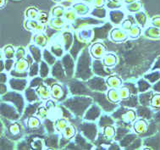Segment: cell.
Masks as SVG:
<instances>
[{
  "mask_svg": "<svg viewBox=\"0 0 160 150\" xmlns=\"http://www.w3.org/2000/svg\"><path fill=\"white\" fill-rule=\"evenodd\" d=\"M90 53L93 58L100 59L103 58L106 54V48L102 43H95L91 47Z\"/></svg>",
  "mask_w": 160,
  "mask_h": 150,
  "instance_id": "1",
  "label": "cell"
},
{
  "mask_svg": "<svg viewBox=\"0 0 160 150\" xmlns=\"http://www.w3.org/2000/svg\"><path fill=\"white\" fill-rule=\"evenodd\" d=\"M110 39L114 43H122L129 38L128 33L125 32V30L119 28H114L110 32Z\"/></svg>",
  "mask_w": 160,
  "mask_h": 150,
  "instance_id": "2",
  "label": "cell"
},
{
  "mask_svg": "<svg viewBox=\"0 0 160 150\" xmlns=\"http://www.w3.org/2000/svg\"><path fill=\"white\" fill-rule=\"evenodd\" d=\"M72 7L79 16H85L88 15L91 11V7L86 2H76L73 3Z\"/></svg>",
  "mask_w": 160,
  "mask_h": 150,
  "instance_id": "3",
  "label": "cell"
},
{
  "mask_svg": "<svg viewBox=\"0 0 160 150\" xmlns=\"http://www.w3.org/2000/svg\"><path fill=\"white\" fill-rule=\"evenodd\" d=\"M24 26L27 31H34V32H43L45 26L43 24H41L38 20H27L25 21Z\"/></svg>",
  "mask_w": 160,
  "mask_h": 150,
  "instance_id": "4",
  "label": "cell"
},
{
  "mask_svg": "<svg viewBox=\"0 0 160 150\" xmlns=\"http://www.w3.org/2000/svg\"><path fill=\"white\" fill-rule=\"evenodd\" d=\"M30 63L31 61L26 59H21L19 60H16L14 65V70L12 72L15 73H26L30 69Z\"/></svg>",
  "mask_w": 160,
  "mask_h": 150,
  "instance_id": "5",
  "label": "cell"
},
{
  "mask_svg": "<svg viewBox=\"0 0 160 150\" xmlns=\"http://www.w3.org/2000/svg\"><path fill=\"white\" fill-rule=\"evenodd\" d=\"M133 129L137 134H140V135L144 134L147 132V131L148 129V123L144 119L137 120V121H135L134 125H133Z\"/></svg>",
  "mask_w": 160,
  "mask_h": 150,
  "instance_id": "6",
  "label": "cell"
},
{
  "mask_svg": "<svg viewBox=\"0 0 160 150\" xmlns=\"http://www.w3.org/2000/svg\"><path fill=\"white\" fill-rule=\"evenodd\" d=\"M32 40H33L34 44H36V45L39 47V48H42V49H43V48L47 47L48 43L46 35L43 34L42 32H36V34L34 35L33 38H32Z\"/></svg>",
  "mask_w": 160,
  "mask_h": 150,
  "instance_id": "7",
  "label": "cell"
},
{
  "mask_svg": "<svg viewBox=\"0 0 160 150\" xmlns=\"http://www.w3.org/2000/svg\"><path fill=\"white\" fill-rule=\"evenodd\" d=\"M35 92L38 93V95L42 100H47L51 97V89H49L48 87L43 85V84H39V86L35 90Z\"/></svg>",
  "mask_w": 160,
  "mask_h": 150,
  "instance_id": "8",
  "label": "cell"
},
{
  "mask_svg": "<svg viewBox=\"0 0 160 150\" xmlns=\"http://www.w3.org/2000/svg\"><path fill=\"white\" fill-rule=\"evenodd\" d=\"M49 26L54 30H62L65 26L66 20L64 17H52L49 20Z\"/></svg>",
  "mask_w": 160,
  "mask_h": 150,
  "instance_id": "9",
  "label": "cell"
},
{
  "mask_svg": "<svg viewBox=\"0 0 160 150\" xmlns=\"http://www.w3.org/2000/svg\"><path fill=\"white\" fill-rule=\"evenodd\" d=\"M144 36L146 38L153 39V40L160 39V29L155 26H149L145 30Z\"/></svg>",
  "mask_w": 160,
  "mask_h": 150,
  "instance_id": "10",
  "label": "cell"
},
{
  "mask_svg": "<svg viewBox=\"0 0 160 150\" xmlns=\"http://www.w3.org/2000/svg\"><path fill=\"white\" fill-rule=\"evenodd\" d=\"M125 14L124 12L118 10V9H113L109 13V18L110 20L114 24H119L124 20Z\"/></svg>",
  "mask_w": 160,
  "mask_h": 150,
  "instance_id": "11",
  "label": "cell"
},
{
  "mask_svg": "<svg viewBox=\"0 0 160 150\" xmlns=\"http://www.w3.org/2000/svg\"><path fill=\"white\" fill-rule=\"evenodd\" d=\"M106 83H107V86L110 87V88L118 89L119 87H121L122 81H121V79H120L119 76H117V75H110V76H108V77L107 78Z\"/></svg>",
  "mask_w": 160,
  "mask_h": 150,
  "instance_id": "12",
  "label": "cell"
},
{
  "mask_svg": "<svg viewBox=\"0 0 160 150\" xmlns=\"http://www.w3.org/2000/svg\"><path fill=\"white\" fill-rule=\"evenodd\" d=\"M63 94H64V91H63L61 86L57 83L52 84L51 87V97L53 99L59 100L62 98Z\"/></svg>",
  "mask_w": 160,
  "mask_h": 150,
  "instance_id": "13",
  "label": "cell"
},
{
  "mask_svg": "<svg viewBox=\"0 0 160 150\" xmlns=\"http://www.w3.org/2000/svg\"><path fill=\"white\" fill-rule=\"evenodd\" d=\"M102 64L104 66L114 67L117 64V57L114 54H106L102 58Z\"/></svg>",
  "mask_w": 160,
  "mask_h": 150,
  "instance_id": "14",
  "label": "cell"
},
{
  "mask_svg": "<svg viewBox=\"0 0 160 150\" xmlns=\"http://www.w3.org/2000/svg\"><path fill=\"white\" fill-rule=\"evenodd\" d=\"M135 20H136V23L137 25L144 27L148 23V15H146L145 12L141 10V11L137 12V13L135 14Z\"/></svg>",
  "mask_w": 160,
  "mask_h": 150,
  "instance_id": "15",
  "label": "cell"
},
{
  "mask_svg": "<svg viewBox=\"0 0 160 150\" xmlns=\"http://www.w3.org/2000/svg\"><path fill=\"white\" fill-rule=\"evenodd\" d=\"M142 3L141 1H137L134 3H128V4H125V9L129 12V13H137L142 10Z\"/></svg>",
  "mask_w": 160,
  "mask_h": 150,
  "instance_id": "16",
  "label": "cell"
},
{
  "mask_svg": "<svg viewBox=\"0 0 160 150\" xmlns=\"http://www.w3.org/2000/svg\"><path fill=\"white\" fill-rule=\"evenodd\" d=\"M107 98L112 103H119L120 101V95H119V91H117L115 88H110L107 92Z\"/></svg>",
  "mask_w": 160,
  "mask_h": 150,
  "instance_id": "17",
  "label": "cell"
},
{
  "mask_svg": "<svg viewBox=\"0 0 160 150\" xmlns=\"http://www.w3.org/2000/svg\"><path fill=\"white\" fill-rule=\"evenodd\" d=\"M39 14H40V11L38 10V8L33 7V6L27 8L25 12L26 19H30V20H38Z\"/></svg>",
  "mask_w": 160,
  "mask_h": 150,
  "instance_id": "18",
  "label": "cell"
},
{
  "mask_svg": "<svg viewBox=\"0 0 160 150\" xmlns=\"http://www.w3.org/2000/svg\"><path fill=\"white\" fill-rule=\"evenodd\" d=\"M76 16H77V14H76V10L73 9L72 6L65 9L64 18L65 19L66 21H68V22H73V21H75L76 20Z\"/></svg>",
  "mask_w": 160,
  "mask_h": 150,
  "instance_id": "19",
  "label": "cell"
},
{
  "mask_svg": "<svg viewBox=\"0 0 160 150\" xmlns=\"http://www.w3.org/2000/svg\"><path fill=\"white\" fill-rule=\"evenodd\" d=\"M141 33H142V29H141V27H139V25H137V24H134L133 26L128 31L129 38H132V39H137L139 38L141 36Z\"/></svg>",
  "mask_w": 160,
  "mask_h": 150,
  "instance_id": "20",
  "label": "cell"
},
{
  "mask_svg": "<svg viewBox=\"0 0 160 150\" xmlns=\"http://www.w3.org/2000/svg\"><path fill=\"white\" fill-rule=\"evenodd\" d=\"M3 56L6 59H14L15 58V49L11 45H7L3 49Z\"/></svg>",
  "mask_w": 160,
  "mask_h": 150,
  "instance_id": "21",
  "label": "cell"
},
{
  "mask_svg": "<svg viewBox=\"0 0 160 150\" xmlns=\"http://www.w3.org/2000/svg\"><path fill=\"white\" fill-rule=\"evenodd\" d=\"M65 8L63 5L54 6L51 9V15L52 17H64Z\"/></svg>",
  "mask_w": 160,
  "mask_h": 150,
  "instance_id": "22",
  "label": "cell"
},
{
  "mask_svg": "<svg viewBox=\"0 0 160 150\" xmlns=\"http://www.w3.org/2000/svg\"><path fill=\"white\" fill-rule=\"evenodd\" d=\"M69 126L67 120L64 118H59L55 121V129L58 132H63V131Z\"/></svg>",
  "mask_w": 160,
  "mask_h": 150,
  "instance_id": "23",
  "label": "cell"
},
{
  "mask_svg": "<svg viewBox=\"0 0 160 150\" xmlns=\"http://www.w3.org/2000/svg\"><path fill=\"white\" fill-rule=\"evenodd\" d=\"M30 51L32 53V57L35 59L36 62H41L42 60V53L40 49H38V46L35 45H30Z\"/></svg>",
  "mask_w": 160,
  "mask_h": 150,
  "instance_id": "24",
  "label": "cell"
},
{
  "mask_svg": "<svg viewBox=\"0 0 160 150\" xmlns=\"http://www.w3.org/2000/svg\"><path fill=\"white\" fill-rule=\"evenodd\" d=\"M150 106L154 110H160V92H157L152 95Z\"/></svg>",
  "mask_w": 160,
  "mask_h": 150,
  "instance_id": "25",
  "label": "cell"
},
{
  "mask_svg": "<svg viewBox=\"0 0 160 150\" xmlns=\"http://www.w3.org/2000/svg\"><path fill=\"white\" fill-rule=\"evenodd\" d=\"M76 135V129L72 125H69L64 131H63V137L66 139H71Z\"/></svg>",
  "mask_w": 160,
  "mask_h": 150,
  "instance_id": "26",
  "label": "cell"
},
{
  "mask_svg": "<svg viewBox=\"0 0 160 150\" xmlns=\"http://www.w3.org/2000/svg\"><path fill=\"white\" fill-rule=\"evenodd\" d=\"M103 136L105 138L112 139L115 136V129L112 126H106L103 129Z\"/></svg>",
  "mask_w": 160,
  "mask_h": 150,
  "instance_id": "27",
  "label": "cell"
},
{
  "mask_svg": "<svg viewBox=\"0 0 160 150\" xmlns=\"http://www.w3.org/2000/svg\"><path fill=\"white\" fill-rule=\"evenodd\" d=\"M41 125V121L40 120L36 117V116H32L28 119V122H27V126L31 129H38V127Z\"/></svg>",
  "mask_w": 160,
  "mask_h": 150,
  "instance_id": "28",
  "label": "cell"
},
{
  "mask_svg": "<svg viewBox=\"0 0 160 150\" xmlns=\"http://www.w3.org/2000/svg\"><path fill=\"white\" fill-rule=\"evenodd\" d=\"M136 117H137V115H136L135 110H127V112L125 113V116H123V119H124L125 121L131 123V122H133V121H136Z\"/></svg>",
  "mask_w": 160,
  "mask_h": 150,
  "instance_id": "29",
  "label": "cell"
},
{
  "mask_svg": "<svg viewBox=\"0 0 160 150\" xmlns=\"http://www.w3.org/2000/svg\"><path fill=\"white\" fill-rule=\"evenodd\" d=\"M145 78L148 79V81L150 83H154V82L158 81L160 79V71L159 70H157V71H154L153 73H151L149 75H145Z\"/></svg>",
  "mask_w": 160,
  "mask_h": 150,
  "instance_id": "30",
  "label": "cell"
},
{
  "mask_svg": "<svg viewBox=\"0 0 160 150\" xmlns=\"http://www.w3.org/2000/svg\"><path fill=\"white\" fill-rule=\"evenodd\" d=\"M51 52L56 57H61L63 55V48L59 44H55L51 47Z\"/></svg>",
  "mask_w": 160,
  "mask_h": 150,
  "instance_id": "31",
  "label": "cell"
},
{
  "mask_svg": "<svg viewBox=\"0 0 160 150\" xmlns=\"http://www.w3.org/2000/svg\"><path fill=\"white\" fill-rule=\"evenodd\" d=\"M38 20L40 22L41 24H47L48 22H49V15H48V13H47L45 11H40V14L38 15Z\"/></svg>",
  "mask_w": 160,
  "mask_h": 150,
  "instance_id": "32",
  "label": "cell"
},
{
  "mask_svg": "<svg viewBox=\"0 0 160 150\" xmlns=\"http://www.w3.org/2000/svg\"><path fill=\"white\" fill-rule=\"evenodd\" d=\"M48 73H49L48 65L44 61H42L41 65H40V75L42 78H45L48 75Z\"/></svg>",
  "mask_w": 160,
  "mask_h": 150,
  "instance_id": "33",
  "label": "cell"
},
{
  "mask_svg": "<svg viewBox=\"0 0 160 150\" xmlns=\"http://www.w3.org/2000/svg\"><path fill=\"white\" fill-rule=\"evenodd\" d=\"M48 114H49V110L47 107L43 106L40 107L38 110V112H37L38 116L41 119H45L47 116H48Z\"/></svg>",
  "mask_w": 160,
  "mask_h": 150,
  "instance_id": "34",
  "label": "cell"
},
{
  "mask_svg": "<svg viewBox=\"0 0 160 150\" xmlns=\"http://www.w3.org/2000/svg\"><path fill=\"white\" fill-rule=\"evenodd\" d=\"M9 132L12 135H18L21 132V127L18 123H14L9 127Z\"/></svg>",
  "mask_w": 160,
  "mask_h": 150,
  "instance_id": "35",
  "label": "cell"
},
{
  "mask_svg": "<svg viewBox=\"0 0 160 150\" xmlns=\"http://www.w3.org/2000/svg\"><path fill=\"white\" fill-rule=\"evenodd\" d=\"M119 92L121 99H127L131 94V92L128 87H119Z\"/></svg>",
  "mask_w": 160,
  "mask_h": 150,
  "instance_id": "36",
  "label": "cell"
},
{
  "mask_svg": "<svg viewBox=\"0 0 160 150\" xmlns=\"http://www.w3.org/2000/svg\"><path fill=\"white\" fill-rule=\"evenodd\" d=\"M134 25V22L131 20V19H125L121 22V26H122V29L125 31H129L131 29V27Z\"/></svg>",
  "mask_w": 160,
  "mask_h": 150,
  "instance_id": "37",
  "label": "cell"
},
{
  "mask_svg": "<svg viewBox=\"0 0 160 150\" xmlns=\"http://www.w3.org/2000/svg\"><path fill=\"white\" fill-rule=\"evenodd\" d=\"M25 56H26V50H25V49L22 48V47L18 48V49L16 50V53H15V59L19 60V59L25 58Z\"/></svg>",
  "mask_w": 160,
  "mask_h": 150,
  "instance_id": "38",
  "label": "cell"
},
{
  "mask_svg": "<svg viewBox=\"0 0 160 150\" xmlns=\"http://www.w3.org/2000/svg\"><path fill=\"white\" fill-rule=\"evenodd\" d=\"M107 2L108 0H93L92 5L93 8H101V7H104Z\"/></svg>",
  "mask_w": 160,
  "mask_h": 150,
  "instance_id": "39",
  "label": "cell"
},
{
  "mask_svg": "<svg viewBox=\"0 0 160 150\" xmlns=\"http://www.w3.org/2000/svg\"><path fill=\"white\" fill-rule=\"evenodd\" d=\"M39 67H38V64H33L32 65V67H30V72L29 75L31 77L32 76H35L38 74V70H39Z\"/></svg>",
  "mask_w": 160,
  "mask_h": 150,
  "instance_id": "40",
  "label": "cell"
},
{
  "mask_svg": "<svg viewBox=\"0 0 160 150\" xmlns=\"http://www.w3.org/2000/svg\"><path fill=\"white\" fill-rule=\"evenodd\" d=\"M15 60L14 59H6L5 63H4V67L7 71H10L12 68H14L15 65Z\"/></svg>",
  "mask_w": 160,
  "mask_h": 150,
  "instance_id": "41",
  "label": "cell"
},
{
  "mask_svg": "<svg viewBox=\"0 0 160 150\" xmlns=\"http://www.w3.org/2000/svg\"><path fill=\"white\" fill-rule=\"evenodd\" d=\"M150 24H151V26L158 27L160 29V15H156L154 17L152 18Z\"/></svg>",
  "mask_w": 160,
  "mask_h": 150,
  "instance_id": "42",
  "label": "cell"
},
{
  "mask_svg": "<svg viewBox=\"0 0 160 150\" xmlns=\"http://www.w3.org/2000/svg\"><path fill=\"white\" fill-rule=\"evenodd\" d=\"M106 5H107V7H108V9H119V8H120V7L122 6V4L114 3V2H113L112 0H108V2H107V3H106Z\"/></svg>",
  "mask_w": 160,
  "mask_h": 150,
  "instance_id": "43",
  "label": "cell"
},
{
  "mask_svg": "<svg viewBox=\"0 0 160 150\" xmlns=\"http://www.w3.org/2000/svg\"><path fill=\"white\" fill-rule=\"evenodd\" d=\"M8 3V0H0V8L3 9Z\"/></svg>",
  "mask_w": 160,
  "mask_h": 150,
  "instance_id": "44",
  "label": "cell"
},
{
  "mask_svg": "<svg viewBox=\"0 0 160 150\" xmlns=\"http://www.w3.org/2000/svg\"><path fill=\"white\" fill-rule=\"evenodd\" d=\"M156 69H160V58H158V59L157 60V63L155 65V66L152 68V70Z\"/></svg>",
  "mask_w": 160,
  "mask_h": 150,
  "instance_id": "45",
  "label": "cell"
},
{
  "mask_svg": "<svg viewBox=\"0 0 160 150\" xmlns=\"http://www.w3.org/2000/svg\"><path fill=\"white\" fill-rule=\"evenodd\" d=\"M137 1H139V0H124V4H128V3H134V2H137Z\"/></svg>",
  "mask_w": 160,
  "mask_h": 150,
  "instance_id": "46",
  "label": "cell"
},
{
  "mask_svg": "<svg viewBox=\"0 0 160 150\" xmlns=\"http://www.w3.org/2000/svg\"><path fill=\"white\" fill-rule=\"evenodd\" d=\"M154 90H156L157 92H160V81L159 82H158L156 85L154 86Z\"/></svg>",
  "mask_w": 160,
  "mask_h": 150,
  "instance_id": "47",
  "label": "cell"
},
{
  "mask_svg": "<svg viewBox=\"0 0 160 150\" xmlns=\"http://www.w3.org/2000/svg\"><path fill=\"white\" fill-rule=\"evenodd\" d=\"M113 2L116 3H119V4H123L124 3V0H112Z\"/></svg>",
  "mask_w": 160,
  "mask_h": 150,
  "instance_id": "48",
  "label": "cell"
},
{
  "mask_svg": "<svg viewBox=\"0 0 160 150\" xmlns=\"http://www.w3.org/2000/svg\"><path fill=\"white\" fill-rule=\"evenodd\" d=\"M52 2H54V3H62L64 0H52Z\"/></svg>",
  "mask_w": 160,
  "mask_h": 150,
  "instance_id": "49",
  "label": "cell"
},
{
  "mask_svg": "<svg viewBox=\"0 0 160 150\" xmlns=\"http://www.w3.org/2000/svg\"><path fill=\"white\" fill-rule=\"evenodd\" d=\"M83 1L88 3H92L93 2V0H83Z\"/></svg>",
  "mask_w": 160,
  "mask_h": 150,
  "instance_id": "50",
  "label": "cell"
},
{
  "mask_svg": "<svg viewBox=\"0 0 160 150\" xmlns=\"http://www.w3.org/2000/svg\"><path fill=\"white\" fill-rule=\"evenodd\" d=\"M68 1H73V0H68Z\"/></svg>",
  "mask_w": 160,
  "mask_h": 150,
  "instance_id": "51",
  "label": "cell"
},
{
  "mask_svg": "<svg viewBox=\"0 0 160 150\" xmlns=\"http://www.w3.org/2000/svg\"></svg>",
  "mask_w": 160,
  "mask_h": 150,
  "instance_id": "52",
  "label": "cell"
}]
</instances>
